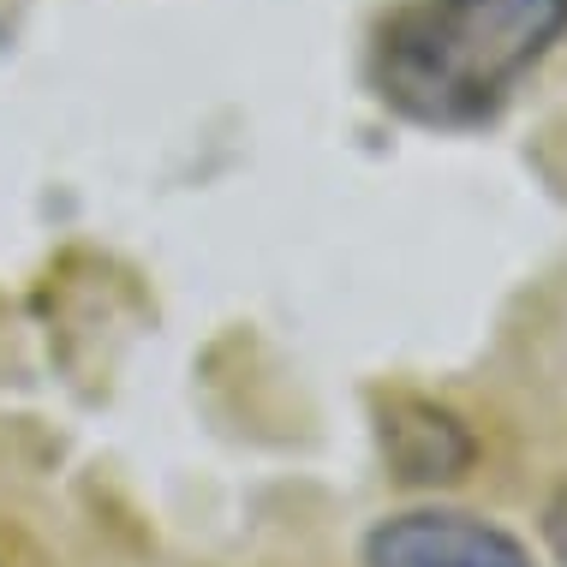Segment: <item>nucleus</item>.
<instances>
[{
    "mask_svg": "<svg viewBox=\"0 0 567 567\" xmlns=\"http://www.w3.org/2000/svg\"><path fill=\"white\" fill-rule=\"evenodd\" d=\"M364 567H532L502 526L472 514H394L364 538Z\"/></svg>",
    "mask_w": 567,
    "mask_h": 567,
    "instance_id": "f03ea898",
    "label": "nucleus"
},
{
    "mask_svg": "<svg viewBox=\"0 0 567 567\" xmlns=\"http://www.w3.org/2000/svg\"><path fill=\"white\" fill-rule=\"evenodd\" d=\"M561 30L567 0H412L377 42V96L419 126H478Z\"/></svg>",
    "mask_w": 567,
    "mask_h": 567,
    "instance_id": "f257e3e1",
    "label": "nucleus"
}]
</instances>
